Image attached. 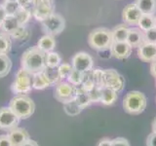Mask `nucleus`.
<instances>
[{
  "label": "nucleus",
  "mask_w": 156,
  "mask_h": 146,
  "mask_svg": "<svg viewBox=\"0 0 156 146\" xmlns=\"http://www.w3.org/2000/svg\"><path fill=\"white\" fill-rule=\"evenodd\" d=\"M46 66V53L37 46H32L23 52L21 57V67L32 75L44 71Z\"/></svg>",
  "instance_id": "f257e3e1"
},
{
  "label": "nucleus",
  "mask_w": 156,
  "mask_h": 146,
  "mask_svg": "<svg viewBox=\"0 0 156 146\" xmlns=\"http://www.w3.org/2000/svg\"><path fill=\"white\" fill-rule=\"evenodd\" d=\"M113 38L111 30L106 27H98L93 29L88 36V44L97 52H105L109 50Z\"/></svg>",
  "instance_id": "f03ea898"
},
{
  "label": "nucleus",
  "mask_w": 156,
  "mask_h": 146,
  "mask_svg": "<svg viewBox=\"0 0 156 146\" xmlns=\"http://www.w3.org/2000/svg\"><path fill=\"white\" fill-rule=\"evenodd\" d=\"M9 107L21 120L28 119L35 111V103L27 95H15L9 102Z\"/></svg>",
  "instance_id": "7ed1b4c3"
},
{
  "label": "nucleus",
  "mask_w": 156,
  "mask_h": 146,
  "mask_svg": "<svg viewBox=\"0 0 156 146\" xmlns=\"http://www.w3.org/2000/svg\"><path fill=\"white\" fill-rule=\"evenodd\" d=\"M147 100L146 96L139 91L127 92L123 99V108L130 115H140L145 110Z\"/></svg>",
  "instance_id": "20e7f679"
},
{
  "label": "nucleus",
  "mask_w": 156,
  "mask_h": 146,
  "mask_svg": "<svg viewBox=\"0 0 156 146\" xmlns=\"http://www.w3.org/2000/svg\"><path fill=\"white\" fill-rule=\"evenodd\" d=\"M33 75L23 68H20L16 73L15 80L11 85V91L15 95H27L32 90Z\"/></svg>",
  "instance_id": "39448f33"
},
{
  "label": "nucleus",
  "mask_w": 156,
  "mask_h": 146,
  "mask_svg": "<svg viewBox=\"0 0 156 146\" xmlns=\"http://www.w3.org/2000/svg\"><path fill=\"white\" fill-rule=\"evenodd\" d=\"M66 28V19L62 15L53 13L46 19L41 22V29L44 34L57 36L61 34Z\"/></svg>",
  "instance_id": "423d86ee"
},
{
  "label": "nucleus",
  "mask_w": 156,
  "mask_h": 146,
  "mask_svg": "<svg viewBox=\"0 0 156 146\" xmlns=\"http://www.w3.org/2000/svg\"><path fill=\"white\" fill-rule=\"evenodd\" d=\"M31 7L32 17L40 23L55 13V4L53 0H32Z\"/></svg>",
  "instance_id": "0eeeda50"
},
{
  "label": "nucleus",
  "mask_w": 156,
  "mask_h": 146,
  "mask_svg": "<svg viewBox=\"0 0 156 146\" xmlns=\"http://www.w3.org/2000/svg\"><path fill=\"white\" fill-rule=\"evenodd\" d=\"M109 88L117 92H120L125 88V79L115 69H105L102 78V88Z\"/></svg>",
  "instance_id": "6e6552de"
},
{
  "label": "nucleus",
  "mask_w": 156,
  "mask_h": 146,
  "mask_svg": "<svg viewBox=\"0 0 156 146\" xmlns=\"http://www.w3.org/2000/svg\"><path fill=\"white\" fill-rule=\"evenodd\" d=\"M77 87L73 86L70 83L61 81L56 85L54 91V97L61 103H66L68 101L75 99Z\"/></svg>",
  "instance_id": "1a4fd4ad"
},
{
  "label": "nucleus",
  "mask_w": 156,
  "mask_h": 146,
  "mask_svg": "<svg viewBox=\"0 0 156 146\" xmlns=\"http://www.w3.org/2000/svg\"><path fill=\"white\" fill-rule=\"evenodd\" d=\"M21 119L14 113L9 106H3L0 108V130L11 131L18 128Z\"/></svg>",
  "instance_id": "9d476101"
},
{
  "label": "nucleus",
  "mask_w": 156,
  "mask_h": 146,
  "mask_svg": "<svg viewBox=\"0 0 156 146\" xmlns=\"http://www.w3.org/2000/svg\"><path fill=\"white\" fill-rule=\"evenodd\" d=\"M71 65L80 72L90 71L94 67V60L86 52H78L71 58Z\"/></svg>",
  "instance_id": "9b49d317"
},
{
  "label": "nucleus",
  "mask_w": 156,
  "mask_h": 146,
  "mask_svg": "<svg viewBox=\"0 0 156 146\" xmlns=\"http://www.w3.org/2000/svg\"><path fill=\"white\" fill-rule=\"evenodd\" d=\"M141 16H143V13L140 12L139 7L134 2L126 5L122 11V19L127 26H138V23Z\"/></svg>",
  "instance_id": "f8f14e48"
},
{
  "label": "nucleus",
  "mask_w": 156,
  "mask_h": 146,
  "mask_svg": "<svg viewBox=\"0 0 156 146\" xmlns=\"http://www.w3.org/2000/svg\"><path fill=\"white\" fill-rule=\"evenodd\" d=\"M132 48L127 42H113L109 49L111 57L117 60H126L132 54Z\"/></svg>",
  "instance_id": "ddd939ff"
},
{
  "label": "nucleus",
  "mask_w": 156,
  "mask_h": 146,
  "mask_svg": "<svg viewBox=\"0 0 156 146\" xmlns=\"http://www.w3.org/2000/svg\"><path fill=\"white\" fill-rule=\"evenodd\" d=\"M138 57L144 62L156 61V44L145 42L138 48Z\"/></svg>",
  "instance_id": "4468645a"
},
{
  "label": "nucleus",
  "mask_w": 156,
  "mask_h": 146,
  "mask_svg": "<svg viewBox=\"0 0 156 146\" xmlns=\"http://www.w3.org/2000/svg\"><path fill=\"white\" fill-rule=\"evenodd\" d=\"M126 42L133 49H138L140 45L145 43V33L138 26H132L129 29L128 37H127Z\"/></svg>",
  "instance_id": "2eb2a0df"
},
{
  "label": "nucleus",
  "mask_w": 156,
  "mask_h": 146,
  "mask_svg": "<svg viewBox=\"0 0 156 146\" xmlns=\"http://www.w3.org/2000/svg\"><path fill=\"white\" fill-rule=\"evenodd\" d=\"M8 135L10 137V140L13 144V146H21L23 144L27 139H29V134L27 133V130H24L23 128H16L12 130L11 131H9Z\"/></svg>",
  "instance_id": "dca6fc26"
},
{
  "label": "nucleus",
  "mask_w": 156,
  "mask_h": 146,
  "mask_svg": "<svg viewBox=\"0 0 156 146\" xmlns=\"http://www.w3.org/2000/svg\"><path fill=\"white\" fill-rule=\"evenodd\" d=\"M129 26L126 23H121L116 26L113 29H111L113 42H126L129 33Z\"/></svg>",
  "instance_id": "f3484780"
},
{
  "label": "nucleus",
  "mask_w": 156,
  "mask_h": 146,
  "mask_svg": "<svg viewBox=\"0 0 156 146\" xmlns=\"http://www.w3.org/2000/svg\"><path fill=\"white\" fill-rule=\"evenodd\" d=\"M37 47L44 53H49L54 51L56 47V40L55 37L48 35V34H44L42 37L37 42Z\"/></svg>",
  "instance_id": "a211bd4d"
},
{
  "label": "nucleus",
  "mask_w": 156,
  "mask_h": 146,
  "mask_svg": "<svg viewBox=\"0 0 156 146\" xmlns=\"http://www.w3.org/2000/svg\"><path fill=\"white\" fill-rule=\"evenodd\" d=\"M51 83L48 80L47 76L44 71L33 74L32 77V89L34 90H45L47 88L51 87Z\"/></svg>",
  "instance_id": "6ab92c4d"
},
{
  "label": "nucleus",
  "mask_w": 156,
  "mask_h": 146,
  "mask_svg": "<svg viewBox=\"0 0 156 146\" xmlns=\"http://www.w3.org/2000/svg\"><path fill=\"white\" fill-rule=\"evenodd\" d=\"M134 3L143 14L156 15V0H135Z\"/></svg>",
  "instance_id": "aec40b11"
},
{
  "label": "nucleus",
  "mask_w": 156,
  "mask_h": 146,
  "mask_svg": "<svg viewBox=\"0 0 156 146\" xmlns=\"http://www.w3.org/2000/svg\"><path fill=\"white\" fill-rule=\"evenodd\" d=\"M21 26L15 16H7L3 21V23L0 24V30L7 33L8 35L11 36V34L16 30V29Z\"/></svg>",
  "instance_id": "412c9836"
},
{
  "label": "nucleus",
  "mask_w": 156,
  "mask_h": 146,
  "mask_svg": "<svg viewBox=\"0 0 156 146\" xmlns=\"http://www.w3.org/2000/svg\"><path fill=\"white\" fill-rule=\"evenodd\" d=\"M118 99V92L109 88H102L101 89V103L105 106H109L114 104L116 100Z\"/></svg>",
  "instance_id": "4be33fe9"
},
{
  "label": "nucleus",
  "mask_w": 156,
  "mask_h": 146,
  "mask_svg": "<svg viewBox=\"0 0 156 146\" xmlns=\"http://www.w3.org/2000/svg\"><path fill=\"white\" fill-rule=\"evenodd\" d=\"M138 27L144 32L148 31L149 29L155 27V16L153 15L143 14L138 23Z\"/></svg>",
  "instance_id": "5701e85b"
},
{
  "label": "nucleus",
  "mask_w": 156,
  "mask_h": 146,
  "mask_svg": "<svg viewBox=\"0 0 156 146\" xmlns=\"http://www.w3.org/2000/svg\"><path fill=\"white\" fill-rule=\"evenodd\" d=\"M12 50V38L0 30V55H8Z\"/></svg>",
  "instance_id": "b1692460"
},
{
  "label": "nucleus",
  "mask_w": 156,
  "mask_h": 146,
  "mask_svg": "<svg viewBox=\"0 0 156 146\" xmlns=\"http://www.w3.org/2000/svg\"><path fill=\"white\" fill-rule=\"evenodd\" d=\"M14 16L18 19L20 26H26L27 23H28L29 21H30V19L32 17V13H31V10L29 8H22L21 7Z\"/></svg>",
  "instance_id": "393cba45"
},
{
  "label": "nucleus",
  "mask_w": 156,
  "mask_h": 146,
  "mask_svg": "<svg viewBox=\"0 0 156 146\" xmlns=\"http://www.w3.org/2000/svg\"><path fill=\"white\" fill-rule=\"evenodd\" d=\"M75 100L78 104H79L83 109H85L86 107L90 106L92 104V101L90 99L89 94L82 89L81 87H77V92H76V96Z\"/></svg>",
  "instance_id": "a878e982"
},
{
  "label": "nucleus",
  "mask_w": 156,
  "mask_h": 146,
  "mask_svg": "<svg viewBox=\"0 0 156 146\" xmlns=\"http://www.w3.org/2000/svg\"><path fill=\"white\" fill-rule=\"evenodd\" d=\"M30 37V31L27 26H19L16 30L11 34V38L20 42H27Z\"/></svg>",
  "instance_id": "bb28decb"
},
{
  "label": "nucleus",
  "mask_w": 156,
  "mask_h": 146,
  "mask_svg": "<svg viewBox=\"0 0 156 146\" xmlns=\"http://www.w3.org/2000/svg\"><path fill=\"white\" fill-rule=\"evenodd\" d=\"M12 68V61L8 55H0V78L9 74Z\"/></svg>",
  "instance_id": "cd10ccee"
},
{
  "label": "nucleus",
  "mask_w": 156,
  "mask_h": 146,
  "mask_svg": "<svg viewBox=\"0 0 156 146\" xmlns=\"http://www.w3.org/2000/svg\"><path fill=\"white\" fill-rule=\"evenodd\" d=\"M63 110L68 116H77L81 113L83 108L77 103L75 99H73L66 103H63Z\"/></svg>",
  "instance_id": "c85d7f7f"
},
{
  "label": "nucleus",
  "mask_w": 156,
  "mask_h": 146,
  "mask_svg": "<svg viewBox=\"0 0 156 146\" xmlns=\"http://www.w3.org/2000/svg\"><path fill=\"white\" fill-rule=\"evenodd\" d=\"M62 63V57L57 52H49L46 54V65L48 67H58Z\"/></svg>",
  "instance_id": "c756f323"
},
{
  "label": "nucleus",
  "mask_w": 156,
  "mask_h": 146,
  "mask_svg": "<svg viewBox=\"0 0 156 146\" xmlns=\"http://www.w3.org/2000/svg\"><path fill=\"white\" fill-rule=\"evenodd\" d=\"M44 73L45 75L47 76L48 80L50 81L51 85H57L58 83H60L62 81L61 79V76L58 74V67H48L46 66V68L44 69Z\"/></svg>",
  "instance_id": "7c9ffc66"
},
{
  "label": "nucleus",
  "mask_w": 156,
  "mask_h": 146,
  "mask_svg": "<svg viewBox=\"0 0 156 146\" xmlns=\"http://www.w3.org/2000/svg\"><path fill=\"white\" fill-rule=\"evenodd\" d=\"M82 80H83V72H80L73 68L72 71L70 72V74L68 75L66 81L68 83H70L73 86L75 87H79L82 84Z\"/></svg>",
  "instance_id": "2f4dec72"
},
{
  "label": "nucleus",
  "mask_w": 156,
  "mask_h": 146,
  "mask_svg": "<svg viewBox=\"0 0 156 146\" xmlns=\"http://www.w3.org/2000/svg\"><path fill=\"white\" fill-rule=\"evenodd\" d=\"M3 6L7 13V16H14L18 12V10L21 8L17 0H6V1H4Z\"/></svg>",
  "instance_id": "473e14b6"
},
{
  "label": "nucleus",
  "mask_w": 156,
  "mask_h": 146,
  "mask_svg": "<svg viewBox=\"0 0 156 146\" xmlns=\"http://www.w3.org/2000/svg\"><path fill=\"white\" fill-rule=\"evenodd\" d=\"M72 69H73L72 65L69 64V63H66V62H62L61 64L58 66V74L61 76L62 81L67 79V77L70 74Z\"/></svg>",
  "instance_id": "72a5a7b5"
},
{
  "label": "nucleus",
  "mask_w": 156,
  "mask_h": 146,
  "mask_svg": "<svg viewBox=\"0 0 156 146\" xmlns=\"http://www.w3.org/2000/svg\"><path fill=\"white\" fill-rule=\"evenodd\" d=\"M101 89H102V88L100 87V86H95L89 92H88V94H89V96H90V99L92 101V103H99V102H101Z\"/></svg>",
  "instance_id": "f704fd0d"
},
{
  "label": "nucleus",
  "mask_w": 156,
  "mask_h": 146,
  "mask_svg": "<svg viewBox=\"0 0 156 146\" xmlns=\"http://www.w3.org/2000/svg\"><path fill=\"white\" fill-rule=\"evenodd\" d=\"M92 77L96 86H100L102 88V78H104V70L101 68L92 69Z\"/></svg>",
  "instance_id": "c9c22d12"
},
{
  "label": "nucleus",
  "mask_w": 156,
  "mask_h": 146,
  "mask_svg": "<svg viewBox=\"0 0 156 146\" xmlns=\"http://www.w3.org/2000/svg\"><path fill=\"white\" fill-rule=\"evenodd\" d=\"M145 33V42L156 44V27L149 29Z\"/></svg>",
  "instance_id": "e433bc0d"
},
{
  "label": "nucleus",
  "mask_w": 156,
  "mask_h": 146,
  "mask_svg": "<svg viewBox=\"0 0 156 146\" xmlns=\"http://www.w3.org/2000/svg\"><path fill=\"white\" fill-rule=\"evenodd\" d=\"M111 146H131L129 141L124 137H116L111 139Z\"/></svg>",
  "instance_id": "4c0bfd02"
},
{
  "label": "nucleus",
  "mask_w": 156,
  "mask_h": 146,
  "mask_svg": "<svg viewBox=\"0 0 156 146\" xmlns=\"http://www.w3.org/2000/svg\"><path fill=\"white\" fill-rule=\"evenodd\" d=\"M0 146H13L8 134H0Z\"/></svg>",
  "instance_id": "58836bf2"
},
{
  "label": "nucleus",
  "mask_w": 156,
  "mask_h": 146,
  "mask_svg": "<svg viewBox=\"0 0 156 146\" xmlns=\"http://www.w3.org/2000/svg\"><path fill=\"white\" fill-rule=\"evenodd\" d=\"M146 146H156V133L152 131L146 138Z\"/></svg>",
  "instance_id": "ea45409f"
},
{
  "label": "nucleus",
  "mask_w": 156,
  "mask_h": 146,
  "mask_svg": "<svg viewBox=\"0 0 156 146\" xmlns=\"http://www.w3.org/2000/svg\"><path fill=\"white\" fill-rule=\"evenodd\" d=\"M20 7L22 8H29L32 4V0H17Z\"/></svg>",
  "instance_id": "a19ab883"
},
{
  "label": "nucleus",
  "mask_w": 156,
  "mask_h": 146,
  "mask_svg": "<svg viewBox=\"0 0 156 146\" xmlns=\"http://www.w3.org/2000/svg\"><path fill=\"white\" fill-rule=\"evenodd\" d=\"M7 17V13L5 11V8L3 6V4H0V24L3 23L5 18Z\"/></svg>",
  "instance_id": "79ce46f5"
},
{
  "label": "nucleus",
  "mask_w": 156,
  "mask_h": 146,
  "mask_svg": "<svg viewBox=\"0 0 156 146\" xmlns=\"http://www.w3.org/2000/svg\"><path fill=\"white\" fill-rule=\"evenodd\" d=\"M98 146H111V139L109 138H104L101 139Z\"/></svg>",
  "instance_id": "37998d69"
},
{
  "label": "nucleus",
  "mask_w": 156,
  "mask_h": 146,
  "mask_svg": "<svg viewBox=\"0 0 156 146\" xmlns=\"http://www.w3.org/2000/svg\"><path fill=\"white\" fill-rule=\"evenodd\" d=\"M150 73L154 78H156V61L150 62Z\"/></svg>",
  "instance_id": "c03bdc74"
},
{
  "label": "nucleus",
  "mask_w": 156,
  "mask_h": 146,
  "mask_svg": "<svg viewBox=\"0 0 156 146\" xmlns=\"http://www.w3.org/2000/svg\"><path fill=\"white\" fill-rule=\"evenodd\" d=\"M21 146H39V145H38V143L36 142L35 140H32L31 138H29L23 144H22Z\"/></svg>",
  "instance_id": "a18cd8bd"
},
{
  "label": "nucleus",
  "mask_w": 156,
  "mask_h": 146,
  "mask_svg": "<svg viewBox=\"0 0 156 146\" xmlns=\"http://www.w3.org/2000/svg\"><path fill=\"white\" fill-rule=\"evenodd\" d=\"M152 131L156 133V117H155L153 122H152Z\"/></svg>",
  "instance_id": "49530a36"
},
{
  "label": "nucleus",
  "mask_w": 156,
  "mask_h": 146,
  "mask_svg": "<svg viewBox=\"0 0 156 146\" xmlns=\"http://www.w3.org/2000/svg\"><path fill=\"white\" fill-rule=\"evenodd\" d=\"M155 27H156V15H155Z\"/></svg>",
  "instance_id": "de8ad7c7"
},
{
  "label": "nucleus",
  "mask_w": 156,
  "mask_h": 146,
  "mask_svg": "<svg viewBox=\"0 0 156 146\" xmlns=\"http://www.w3.org/2000/svg\"><path fill=\"white\" fill-rule=\"evenodd\" d=\"M155 86H156V81H155Z\"/></svg>",
  "instance_id": "09e8293b"
},
{
  "label": "nucleus",
  "mask_w": 156,
  "mask_h": 146,
  "mask_svg": "<svg viewBox=\"0 0 156 146\" xmlns=\"http://www.w3.org/2000/svg\"><path fill=\"white\" fill-rule=\"evenodd\" d=\"M4 1H6V0H4Z\"/></svg>",
  "instance_id": "8fccbe9b"
}]
</instances>
